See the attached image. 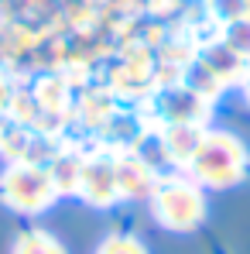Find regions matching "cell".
<instances>
[{
	"label": "cell",
	"instance_id": "obj_1",
	"mask_svg": "<svg viewBox=\"0 0 250 254\" xmlns=\"http://www.w3.org/2000/svg\"><path fill=\"white\" fill-rule=\"evenodd\" d=\"M189 172L202 189H230L240 186L250 172V148L233 134V130H219V127H206L189 165Z\"/></svg>",
	"mask_w": 250,
	"mask_h": 254
},
{
	"label": "cell",
	"instance_id": "obj_2",
	"mask_svg": "<svg viewBox=\"0 0 250 254\" xmlns=\"http://www.w3.org/2000/svg\"><path fill=\"white\" fill-rule=\"evenodd\" d=\"M151 216L171 234H192L206 223V189L182 169L161 172L151 189Z\"/></svg>",
	"mask_w": 250,
	"mask_h": 254
},
{
	"label": "cell",
	"instance_id": "obj_3",
	"mask_svg": "<svg viewBox=\"0 0 250 254\" xmlns=\"http://www.w3.org/2000/svg\"><path fill=\"white\" fill-rule=\"evenodd\" d=\"M0 196L17 213H42L58 199V186H55L48 165H42V162H14L3 172Z\"/></svg>",
	"mask_w": 250,
	"mask_h": 254
},
{
	"label": "cell",
	"instance_id": "obj_4",
	"mask_svg": "<svg viewBox=\"0 0 250 254\" xmlns=\"http://www.w3.org/2000/svg\"><path fill=\"white\" fill-rule=\"evenodd\" d=\"M79 196L93 206H113L120 203L117 189V155L93 151L83 155V172H79Z\"/></svg>",
	"mask_w": 250,
	"mask_h": 254
},
{
	"label": "cell",
	"instance_id": "obj_5",
	"mask_svg": "<svg viewBox=\"0 0 250 254\" xmlns=\"http://www.w3.org/2000/svg\"><path fill=\"white\" fill-rule=\"evenodd\" d=\"M209 110H212V103H209L206 96H199L196 89H189L185 83L168 89L165 96L158 100L161 124H206Z\"/></svg>",
	"mask_w": 250,
	"mask_h": 254
},
{
	"label": "cell",
	"instance_id": "obj_6",
	"mask_svg": "<svg viewBox=\"0 0 250 254\" xmlns=\"http://www.w3.org/2000/svg\"><path fill=\"white\" fill-rule=\"evenodd\" d=\"M154 182H158V172L151 169L137 151L117 155V189H120V199H148Z\"/></svg>",
	"mask_w": 250,
	"mask_h": 254
},
{
	"label": "cell",
	"instance_id": "obj_7",
	"mask_svg": "<svg viewBox=\"0 0 250 254\" xmlns=\"http://www.w3.org/2000/svg\"><path fill=\"white\" fill-rule=\"evenodd\" d=\"M196 62H199V65H206V69L223 86H240V83H244V76H247V69H250V62H244L237 52H230L219 38H216V42H209L206 48L199 52V59H196Z\"/></svg>",
	"mask_w": 250,
	"mask_h": 254
},
{
	"label": "cell",
	"instance_id": "obj_8",
	"mask_svg": "<svg viewBox=\"0 0 250 254\" xmlns=\"http://www.w3.org/2000/svg\"><path fill=\"white\" fill-rule=\"evenodd\" d=\"M10 254H69V251H65V244H62L58 237H51L48 230H24V234H17Z\"/></svg>",
	"mask_w": 250,
	"mask_h": 254
},
{
	"label": "cell",
	"instance_id": "obj_9",
	"mask_svg": "<svg viewBox=\"0 0 250 254\" xmlns=\"http://www.w3.org/2000/svg\"><path fill=\"white\" fill-rule=\"evenodd\" d=\"M219 42L226 45L230 52H237L244 62H250V17L219 24Z\"/></svg>",
	"mask_w": 250,
	"mask_h": 254
},
{
	"label": "cell",
	"instance_id": "obj_10",
	"mask_svg": "<svg viewBox=\"0 0 250 254\" xmlns=\"http://www.w3.org/2000/svg\"><path fill=\"white\" fill-rule=\"evenodd\" d=\"M93 254H151V251H148V244H144L141 237H134V234H110V237L100 241V248Z\"/></svg>",
	"mask_w": 250,
	"mask_h": 254
},
{
	"label": "cell",
	"instance_id": "obj_11",
	"mask_svg": "<svg viewBox=\"0 0 250 254\" xmlns=\"http://www.w3.org/2000/svg\"><path fill=\"white\" fill-rule=\"evenodd\" d=\"M209 10L219 24H230V21L250 17V0H209Z\"/></svg>",
	"mask_w": 250,
	"mask_h": 254
},
{
	"label": "cell",
	"instance_id": "obj_12",
	"mask_svg": "<svg viewBox=\"0 0 250 254\" xmlns=\"http://www.w3.org/2000/svg\"><path fill=\"white\" fill-rule=\"evenodd\" d=\"M240 89H244V96H247V103H250V69H247V76H244V83H240Z\"/></svg>",
	"mask_w": 250,
	"mask_h": 254
}]
</instances>
